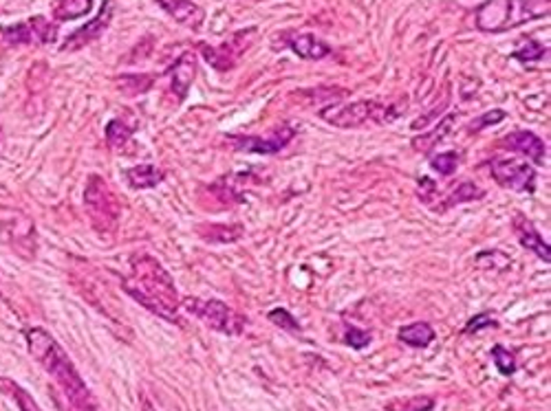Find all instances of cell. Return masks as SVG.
<instances>
[{"instance_id":"6da1fadb","label":"cell","mask_w":551,"mask_h":411,"mask_svg":"<svg viewBox=\"0 0 551 411\" xmlns=\"http://www.w3.org/2000/svg\"><path fill=\"white\" fill-rule=\"evenodd\" d=\"M32 357L53 377L52 396L60 411H100L98 400L80 377L64 348L44 328L24 330Z\"/></svg>"},{"instance_id":"7a4b0ae2","label":"cell","mask_w":551,"mask_h":411,"mask_svg":"<svg viewBox=\"0 0 551 411\" xmlns=\"http://www.w3.org/2000/svg\"><path fill=\"white\" fill-rule=\"evenodd\" d=\"M128 264L130 277L121 280L124 291L157 317L179 326V295L170 273L153 256L144 253L130 257Z\"/></svg>"},{"instance_id":"3957f363","label":"cell","mask_w":551,"mask_h":411,"mask_svg":"<svg viewBox=\"0 0 551 411\" xmlns=\"http://www.w3.org/2000/svg\"><path fill=\"white\" fill-rule=\"evenodd\" d=\"M549 14V0H485L474 9V24L483 33H503Z\"/></svg>"},{"instance_id":"277c9868","label":"cell","mask_w":551,"mask_h":411,"mask_svg":"<svg viewBox=\"0 0 551 411\" xmlns=\"http://www.w3.org/2000/svg\"><path fill=\"white\" fill-rule=\"evenodd\" d=\"M406 110V104H382L360 99L351 104H331L320 110V117L336 128H360L366 124H391Z\"/></svg>"},{"instance_id":"5b68a950","label":"cell","mask_w":551,"mask_h":411,"mask_svg":"<svg viewBox=\"0 0 551 411\" xmlns=\"http://www.w3.org/2000/svg\"><path fill=\"white\" fill-rule=\"evenodd\" d=\"M179 304L192 314V317L199 319L201 323H205V326L214 330V332L230 334V337H236V334L245 332L247 326L245 314L236 313L234 308L227 306L225 302H219V299L185 297L184 302Z\"/></svg>"},{"instance_id":"8992f818","label":"cell","mask_w":551,"mask_h":411,"mask_svg":"<svg viewBox=\"0 0 551 411\" xmlns=\"http://www.w3.org/2000/svg\"><path fill=\"white\" fill-rule=\"evenodd\" d=\"M84 205L93 220V225L102 231H110L118 222L119 207L115 202L113 194H110L109 185L100 179V176H90L87 191H84Z\"/></svg>"},{"instance_id":"52a82bcc","label":"cell","mask_w":551,"mask_h":411,"mask_svg":"<svg viewBox=\"0 0 551 411\" xmlns=\"http://www.w3.org/2000/svg\"><path fill=\"white\" fill-rule=\"evenodd\" d=\"M296 136V130L291 126H278L267 135H227V141L232 144V148L239 152H250V154H278L280 150H285L291 144V139Z\"/></svg>"},{"instance_id":"ba28073f","label":"cell","mask_w":551,"mask_h":411,"mask_svg":"<svg viewBox=\"0 0 551 411\" xmlns=\"http://www.w3.org/2000/svg\"><path fill=\"white\" fill-rule=\"evenodd\" d=\"M3 40L9 47H20V44H53L58 38V24L49 23L44 16H33L32 20L14 24V27H3Z\"/></svg>"},{"instance_id":"9c48e42d","label":"cell","mask_w":551,"mask_h":411,"mask_svg":"<svg viewBox=\"0 0 551 411\" xmlns=\"http://www.w3.org/2000/svg\"><path fill=\"white\" fill-rule=\"evenodd\" d=\"M492 179L499 182L500 187L512 191H527L534 194L536 191V170L529 163L520 159H494L492 163Z\"/></svg>"},{"instance_id":"30bf717a","label":"cell","mask_w":551,"mask_h":411,"mask_svg":"<svg viewBox=\"0 0 551 411\" xmlns=\"http://www.w3.org/2000/svg\"><path fill=\"white\" fill-rule=\"evenodd\" d=\"M0 236L5 245H9L24 260H33L35 256V229L29 218L16 214L14 222H0Z\"/></svg>"},{"instance_id":"8fae6325","label":"cell","mask_w":551,"mask_h":411,"mask_svg":"<svg viewBox=\"0 0 551 411\" xmlns=\"http://www.w3.org/2000/svg\"><path fill=\"white\" fill-rule=\"evenodd\" d=\"M113 14H115L113 0H104L102 9H100L98 16L90 20L89 24L80 27L78 32L71 33L67 40H64L62 51H80V49L87 47V44L95 42L98 38H102V33L106 32V29H109L110 20H113Z\"/></svg>"},{"instance_id":"7c38bea8","label":"cell","mask_w":551,"mask_h":411,"mask_svg":"<svg viewBox=\"0 0 551 411\" xmlns=\"http://www.w3.org/2000/svg\"><path fill=\"white\" fill-rule=\"evenodd\" d=\"M499 145L512 152H520V154H525L527 159H532L536 165H543L545 154H547V145H545V141L529 130L509 132V135H505L503 139L499 141Z\"/></svg>"},{"instance_id":"4fadbf2b","label":"cell","mask_w":551,"mask_h":411,"mask_svg":"<svg viewBox=\"0 0 551 411\" xmlns=\"http://www.w3.org/2000/svg\"><path fill=\"white\" fill-rule=\"evenodd\" d=\"M196 69H199V62H196V55L192 53V51H185V53H181L179 58H176L173 62V66L168 69L170 89H173V93L181 101L188 98L190 86L196 78Z\"/></svg>"},{"instance_id":"5bb4252c","label":"cell","mask_w":551,"mask_h":411,"mask_svg":"<svg viewBox=\"0 0 551 411\" xmlns=\"http://www.w3.org/2000/svg\"><path fill=\"white\" fill-rule=\"evenodd\" d=\"M166 9L168 16H173L176 23L188 27L190 32H199L205 23V9L199 7L195 0H157Z\"/></svg>"},{"instance_id":"9a60e30c","label":"cell","mask_w":551,"mask_h":411,"mask_svg":"<svg viewBox=\"0 0 551 411\" xmlns=\"http://www.w3.org/2000/svg\"><path fill=\"white\" fill-rule=\"evenodd\" d=\"M512 222H514V231H517V236H518L520 247L536 253V256H538L543 262H549L551 260L549 245L543 240V236L536 231L532 220H529V218H525L523 214H517V216H514Z\"/></svg>"},{"instance_id":"2e32d148","label":"cell","mask_w":551,"mask_h":411,"mask_svg":"<svg viewBox=\"0 0 551 411\" xmlns=\"http://www.w3.org/2000/svg\"><path fill=\"white\" fill-rule=\"evenodd\" d=\"M287 47H290L298 58L302 60H322L333 53V49L313 33H296L287 38Z\"/></svg>"},{"instance_id":"e0dca14e","label":"cell","mask_w":551,"mask_h":411,"mask_svg":"<svg viewBox=\"0 0 551 411\" xmlns=\"http://www.w3.org/2000/svg\"><path fill=\"white\" fill-rule=\"evenodd\" d=\"M454 121H457V115H448L443 117L442 121H439V126L431 132H426V135H419L413 139V148L417 152H422V154H431V152L437 148L439 144H442L443 139L450 135V130L454 128Z\"/></svg>"},{"instance_id":"ac0fdd59","label":"cell","mask_w":551,"mask_h":411,"mask_svg":"<svg viewBox=\"0 0 551 411\" xmlns=\"http://www.w3.org/2000/svg\"><path fill=\"white\" fill-rule=\"evenodd\" d=\"M126 182H128L133 190H150V187H157L161 181L166 179L164 172L155 165H138V167H128L124 172Z\"/></svg>"},{"instance_id":"d6986e66","label":"cell","mask_w":551,"mask_h":411,"mask_svg":"<svg viewBox=\"0 0 551 411\" xmlns=\"http://www.w3.org/2000/svg\"><path fill=\"white\" fill-rule=\"evenodd\" d=\"M399 341L406 343L411 348H428L434 341V330L431 323L426 322H414L408 326L399 328Z\"/></svg>"},{"instance_id":"ffe728a7","label":"cell","mask_w":551,"mask_h":411,"mask_svg":"<svg viewBox=\"0 0 551 411\" xmlns=\"http://www.w3.org/2000/svg\"><path fill=\"white\" fill-rule=\"evenodd\" d=\"M90 9H93V0H55L53 18L58 23H69V20L87 16Z\"/></svg>"},{"instance_id":"44dd1931","label":"cell","mask_w":551,"mask_h":411,"mask_svg":"<svg viewBox=\"0 0 551 411\" xmlns=\"http://www.w3.org/2000/svg\"><path fill=\"white\" fill-rule=\"evenodd\" d=\"M481 198H485V190H481L479 185H474L472 181H463L461 185L457 187V190L450 194L446 201L442 202V211H448L452 210V207L461 205V202H472V201H481Z\"/></svg>"},{"instance_id":"7402d4cb","label":"cell","mask_w":551,"mask_h":411,"mask_svg":"<svg viewBox=\"0 0 551 411\" xmlns=\"http://www.w3.org/2000/svg\"><path fill=\"white\" fill-rule=\"evenodd\" d=\"M0 394L12 396V398L16 400L20 411H43V409H40V405L33 400V396L29 394L27 389L20 388L16 380L0 377Z\"/></svg>"},{"instance_id":"603a6c76","label":"cell","mask_w":551,"mask_h":411,"mask_svg":"<svg viewBox=\"0 0 551 411\" xmlns=\"http://www.w3.org/2000/svg\"><path fill=\"white\" fill-rule=\"evenodd\" d=\"M135 126H126L124 119H113L106 126V144L113 150H124L133 136Z\"/></svg>"},{"instance_id":"cb8c5ba5","label":"cell","mask_w":551,"mask_h":411,"mask_svg":"<svg viewBox=\"0 0 551 411\" xmlns=\"http://www.w3.org/2000/svg\"><path fill=\"white\" fill-rule=\"evenodd\" d=\"M492 361L497 365V369L503 377H512V374H517L518 365H517V357H514L512 350L503 348V346H494L492 348Z\"/></svg>"},{"instance_id":"d4e9b609","label":"cell","mask_w":551,"mask_h":411,"mask_svg":"<svg viewBox=\"0 0 551 411\" xmlns=\"http://www.w3.org/2000/svg\"><path fill=\"white\" fill-rule=\"evenodd\" d=\"M543 55H547V47H543V44L536 42V40H525L523 47L514 51L512 58L527 66V64L538 62V60H543Z\"/></svg>"},{"instance_id":"484cf974","label":"cell","mask_w":551,"mask_h":411,"mask_svg":"<svg viewBox=\"0 0 551 411\" xmlns=\"http://www.w3.org/2000/svg\"><path fill=\"white\" fill-rule=\"evenodd\" d=\"M241 236H242V227H239V225H232V227L212 225V227H207V231L204 233V238L207 242H236Z\"/></svg>"},{"instance_id":"4316f807","label":"cell","mask_w":551,"mask_h":411,"mask_svg":"<svg viewBox=\"0 0 551 411\" xmlns=\"http://www.w3.org/2000/svg\"><path fill=\"white\" fill-rule=\"evenodd\" d=\"M267 319H270L271 323H276L280 330H287V332L291 334H300V323L296 322V317L287 311V308H274V311L267 313Z\"/></svg>"},{"instance_id":"83f0119b","label":"cell","mask_w":551,"mask_h":411,"mask_svg":"<svg viewBox=\"0 0 551 411\" xmlns=\"http://www.w3.org/2000/svg\"><path fill=\"white\" fill-rule=\"evenodd\" d=\"M432 170L439 172L442 176H450L454 174V170L459 167V154L457 152H442V154H437L431 161Z\"/></svg>"},{"instance_id":"f1b7e54d","label":"cell","mask_w":551,"mask_h":411,"mask_svg":"<svg viewBox=\"0 0 551 411\" xmlns=\"http://www.w3.org/2000/svg\"><path fill=\"white\" fill-rule=\"evenodd\" d=\"M503 119H508V113H505V110H500V108L489 110V113L477 117V119H474L472 124H470L468 130L470 132H481L483 128H488V126L500 124V121H503Z\"/></svg>"},{"instance_id":"f546056e","label":"cell","mask_w":551,"mask_h":411,"mask_svg":"<svg viewBox=\"0 0 551 411\" xmlns=\"http://www.w3.org/2000/svg\"><path fill=\"white\" fill-rule=\"evenodd\" d=\"M497 326H499V322L492 317V314H489V313H479V314H474V317L470 319L468 323H465L463 334H477L479 330L497 328Z\"/></svg>"},{"instance_id":"4dcf8cb0","label":"cell","mask_w":551,"mask_h":411,"mask_svg":"<svg viewBox=\"0 0 551 411\" xmlns=\"http://www.w3.org/2000/svg\"><path fill=\"white\" fill-rule=\"evenodd\" d=\"M371 332H366V330H360L356 326H348L347 334H345V341L348 343V348L353 350H364L371 343Z\"/></svg>"},{"instance_id":"1f68e13d","label":"cell","mask_w":551,"mask_h":411,"mask_svg":"<svg viewBox=\"0 0 551 411\" xmlns=\"http://www.w3.org/2000/svg\"><path fill=\"white\" fill-rule=\"evenodd\" d=\"M434 407V400L428 398V396H422V398H408L406 403L399 407V411H431Z\"/></svg>"},{"instance_id":"d6a6232c","label":"cell","mask_w":551,"mask_h":411,"mask_svg":"<svg viewBox=\"0 0 551 411\" xmlns=\"http://www.w3.org/2000/svg\"><path fill=\"white\" fill-rule=\"evenodd\" d=\"M141 411H157V409L153 407V403H150V400H144V403H141Z\"/></svg>"}]
</instances>
